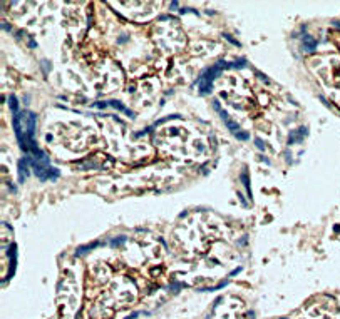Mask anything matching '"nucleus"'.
<instances>
[{
    "label": "nucleus",
    "mask_w": 340,
    "mask_h": 319,
    "mask_svg": "<svg viewBox=\"0 0 340 319\" xmlns=\"http://www.w3.org/2000/svg\"><path fill=\"white\" fill-rule=\"evenodd\" d=\"M226 67H231V64H226V62H218L216 65H213L211 69H206L205 72L200 75L198 79V87L203 94H208L211 90V82L216 79V75H220L221 69H226Z\"/></svg>",
    "instance_id": "obj_1"
},
{
    "label": "nucleus",
    "mask_w": 340,
    "mask_h": 319,
    "mask_svg": "<svg viewBox=\"0 0 340 319\" xmlns=\"http://www.w3.org/2000/svg\"><path fill=\"white\" fill-rule=\"evenodd\" d=\"M29 164H30V157H24V159L19 162V169H20L19 177H20V180L27 179V175H29Z\"/></svg>",
    "instance_id": "obj_2"
},
{
    "label": "nucleus",
    "mask_w": 340,
    "mask_h": 319,
    "mask_svg": "<svg viewBox=\"0 0 340 319\" xmlns=\"http://www.w3.org/2000/svg\"><path fill=\"white\" fill-rule=\"evenodd\" d=\"M106 105H112L114 109H119V110H122V112L129 114V115H133V112H131L129 109H126L124 105H121V102H114V100H111V102H101V104H97V107H106Z\"/></svg>",
    "instance_id": "obj_3"
},
{
    "label": "nucleus",
    "mask_w": 340,
    "mask_h": 319,
    "mask_svg": "<svg viewBox=\"0 0 340 319\" xmlns=\"http://www.w3.org/2000/svg\"><path fill=\"white\" fill-rule=\"evenodd\" d=\"M303 45H305V49L308 52H313L315 50V47H317V40L315 39H312L310 35H305L303 37Z\"/></svg>",
    "instance_id": "obj_4"
},
{
    "label": "nucleus",
    "mask_w": 340,
    "mask_h": 319,
    "mask_svg": "<svg viewBox=\"0 0 340 319\" xmlns=\"http://www.w3.org/2000/svg\"><path fill=\"white\" fill-rule=\"evenodd\" d=\"M9 100H10V109H12V112H14V115H15V114H19V104H17V97H15V95H10V97H9Z\"/></svg>",
    "instance_id": "obj_5"
},
{
    "label": "nucleus",
    "mask_w": 340,
    "mask_h": 319,
    "mask_svg": "<svg viewBox=\"0 0 340 319\" xmlns=\"http://www.w3.org/2000/svg\"><path fill=\"white\" fill-rule=\"evenodd\" d=\"M255 142H256V145H258V149H265V145L261 144V140H260V139H255Z\"/></svg>",
    "instance_id": "obj_6"
}]
</instances>
